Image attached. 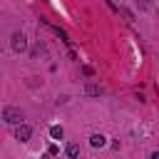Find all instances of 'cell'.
<instances>
[{
	"mask_svg": "<svg viewBox=\"0 0 159 159\" xmlns=\"http://www.w3.org/2000/svg\"><path fill=\"white\" fill-rule=\"evenodd\" d=\"M2 119H5L7 124H22V109H17V107H5V109H2Z\"/></svg>",
	"mask_w": 159,
	"mask_h": 159,
	"instance_id": "cell-1",
	"label": "cell"
},
{
	"mask_svg": "<svg viewBox=\"0 0 159 159\" xmlns=\"http://www.w3.org/2000/svg\"><path fill=\"white\" fill-rule=\"evenodd\" d=\"M50 137H52V139H62V137H65V129H62V127H52V129H50Z\"/></svg>",
	"mask_w": 159,
	"mask_h": 159,
	"instance_id": "cell-6",
	"label": "cell"
},
{
	"mask_svg": "<svg viewBox=\"0 0 159 159\" xmlns=\"http://www.w3.org/2000/svg\"><path fill=\"white\" fill-rule=\"evenodd\" d=\"M47 152H50L52 157H57V154H60V147H55V144H50V147H47Z\"/></svg>",
	"mask_w": 159,
	"mask_h": 159,
	"instance_id": "cell-8",
	"label": "cell"
},
{
	"mask_svg": "<svg viewBox=\"0 0 159 159\" xmlns=\"http://www.w3.org/2000/svg\"><path fill=\"white\" fill-rule=\"evenodd\" d=\"M10 45H12V50H15V52H25V50H27V40H25V35H22V32H15Z\"/></svg>",
	"mask_w": 159,
	"mask_h": 159,
	"instance_id": "cell-2",
	"label": "cell"
},
{
	"mask_svg": "<svg viewBox=\"0 0 159 159\" xmlns=\"http://www.w3.org/2000/svg\"><path fill=\"white\" fill-rule=\"evenodd\" d=\"M65 154H67L70 159H77V157H80V144L70 142V144H67V149H65Z\"/></svg>",
	"mask_w": 159,
	"mask_h": 159,
	"instance_id": "cell-5",
	"label": "cell"
},
{
	"mask_svg": "<svg viewBox=\"0 0 159 159\" xmlns=\"http://www.w3.org/2000/svg\"><path fill=\"white\" fill-rule=\"evenodd\" d=\"M84 92H87V94H99V87H97L94 82H89V84L84 87Z\"/></svg>",
	"mask_w": 159,
	"mask_h": 159,
	"instance_id": "cell-7",
	"label": "cell"
},
{
	"mask_svg": "<svg viewBox=\"0 0 159 159\" xmlns=\"http://www.w3.org/2000/svg\"><path fill=\"white\" fill-rule=\"evenodd\" d=\"M89 144H92L94 149H97V147H104V144H107V137H104V134H92V137H89Z\"/></svg>",
	"mask_w": 159,
	"mask_h": 159,
	"instance_id": "cell-4",
	"label": "cell"
},
{
	"mask_svg": "<svg viewBox=\"0 0 159 159\" xmlns=\"http://www.w3.org/2000/svg\"><path fill=\"white\" fill-rule=\"evenodd\" d=\"M32 137V129L27 127V124H17V129H15V139L17 142H27Z\"/></svg>",
	"mask_w": 159,
	"mask_h": 159,
	"instance_id": "cell-3",
	"label": "cell"
}]
</instances>
